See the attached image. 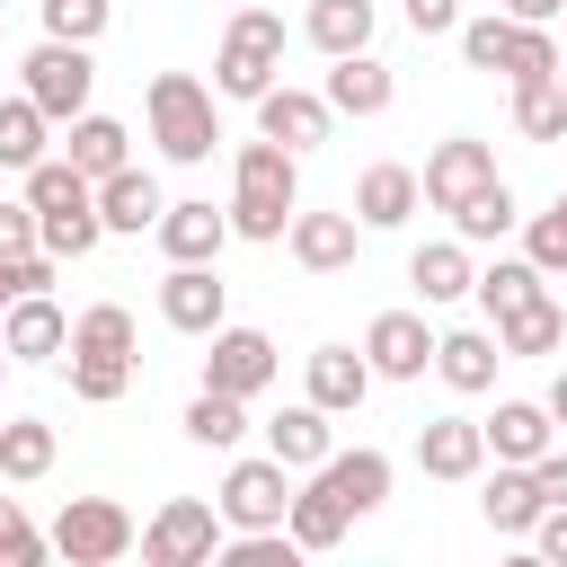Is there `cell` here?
<instances>
[{
  "mask_svg": "<svg viewBox=\"0 0 567 567\" xmlns=\"http://www.w3.org/2000/svg\"><path fill=\"white\" fill-rule=\"evenodd\" d=\"M18 89H27L53 124H71V115H89L97 62H89V44H71V35H35V44H27V62H18Z\"/></svg>",
  "mask_w": 567,
  "mask_h": 567,
  "instance_id": "cell-4",
  "label": "cell"
},
{
  "mask_svg": "<svg viewBox=\"0 0 567 567\" xmlns=\"http://www.w3.org/2000/svg\"><path fill=\"white\" fill-rule=\"evenodd\" d=\"M177 425H186V443H204V452H239V434H248V399H230V390H195Z\"/></svg>",
  "mask_w": 567,
  "mask_h": 567,
  "instance_id": "cell-31",
  "label": "cell"
},
{
  "mask_svg": "<svg viewBox=\"0 0 567 567\" xmlns=\"http://www.w3.org/2000/svg\"><path fill=\"white\" fill-rule=\"evenodd\" d=\"M221 523L230 532H275L284 514H292V470L275 461V452H248V461H230L221 470Z\"/></svg>",
  "mask_w": 567,
  "mask_h": 567,
  "instance_id": "cell-8",
  "label": "cell"
},
{
  "mask_svg": "<svg viewBox=\"0 0 567 567\" xmlns=\"http://www.w3.org/2000/svg\"><path fill=\"white\" fill-rule=\"evenodd\" d=\"M62 133H71V142H62V159H71L80 177H115V168L133 159V133H124L115 115H97V106H89V115H71Z\"/></svg>",
  "mask_w": 567,
  "mask_h": 567,
  "instance_id": "cell-27",
  "label": "cell"
},
{
  "mask_svg": "<svg viewBox=\"0 0 567 567\" xmlns=\"http://www.w3.org/2000/svg\"><path fill=\"white\" fill-rule=\"evenodd\" d=\"M532 487H540L549 505H567V452H558V443H549V452L532 461Z\"/></svg>",
  "mask_w": 567,
  "mask_h": 567,
  "instance_id": "cell-49",
  "label": "cell"
},
{
  "mask_svg": "<svg viewBox=\"0 0 567 567\" xmlns=\"http://www.w3.org/2000/svg\"><path fill=\"white\" fill-rule=\"evenodd\" d=\"M9 363H18V354H9V337H0V381H9Z\"/></svg>",
  "mask_w": 567,
  "mask_h": 567,
  "instance_id": "cell-53",
  "label": "cell"
},
{
  "mask_svg": "<svg viewBox=\"0 0 567 567\" xmlns=\"http://www.w3.org/2000/svg\"><path fill=\"white\" fill-rule=\"evenodd\" d=\"M496 9H505V18H523V27H549L567 0H496Z\"/></svg>",
  "mask_w": 567,
  "mask_h": 567,
  "instance_id": "cell-50",
  "label": "cell"
},
{
  "mask_svg": "<svg viewBox=\"0 0 567 567\" xmlns=\"http://www.w3.org/2000/svg\"><path fill=\"white\" fill-rule=\"evenodd\" d=\"M44 558H53V532H35L18 496H0V567H44Z\"/></svg>",
  "mask_w": 567,
  "mask_h": 567,
  "instance_id": "cell-44",
  "label": "cell"
},
{
  "mask_svg": "<svg viewBox=\"0 0 567 567\" xmlns=\"http://www.w3.org/2000/svg\"><path fill=\"white\" fill-rule=\"evenodd\" d=\"M514 221H523V213H514V186H505V177H487V186H478L470 204H452V230H461L470 248H487V239H505Z\"/></svg>",
  "mask_w": 567,
  "mask_h": 567,
  "instance_id": "cell-36",
  "label": "cell"
},
{
  "mask_svg": "<svg viewBox=\"0 0 567 567\" xmlns=\"http://www.w3.org/2000/svg\"><path fill=\"white\" fill-rule=\"evenodd\" d=\"M416 470L443 478V487H470L487 470V425L478 416H425L416 425Z\"/></svg>",
  "mask_w": 567,
  "mask_h": 567,
  "instance_id": "cell-11",
  "label": "cell"
},
{
  "mask_svg": "<svg viewBox=\"0 0 567 567\" xmlns=\"http://www.w3.org/2000/svg\"><path fill=\"white\" fill-rule=\"evenodd\" d=\"M558 62H567V53H558V35L514 18V35H505V62H496V71H505V80H549Z\"/></svg>",
  "mask_w": 567,
  "mask_h": 567,
  "instance_id": "cell-40",
  "label": "cell"
},
{
  "mask_svg": "<svg viewBox=\"0 0 567 567\" xmlns=\"http://www.w3.org/2000/svg\"><path fill=\"white\" fill-rule=\"evenodd\" d=\"M408 284H416V301L425 310H443V301H470V284H478V266H470V239L452 230V239H425L416 257H408Z\"/></svg>",
  "mask_w": 567,
  "mask_h": 567,
  "instance_id": "cell-25",
  "label": "cell"
},
{
  "mask_svg": "<svg viewBox=\"0 0 567 567\" xmlns=\"http://www.w3.org/2000/svg\"><path fill=\"white\" fill-rule=\"evenodd\" d=\"M496 363H505L496 328H443V337H434V372H443V381H452L461 399L496 390Z\"/></svg>",
  "mask_w": 567,
  "mask_h": 567,
  "instance_id": "cell-26",
  "label": "cell"
},
{
  "mask_svg": "<svg viewBox=\"0 0 567 567\" xmlns=\"http://www.w3.org/2000/svg\"><path fill=\"white\" fill-rule=\"evenodd\" d=\"M35 18H44V35L97 44V35H106V18H115V0H35Z\"/></svg>",
  "mask_w": 567,
  "mask_h": 567,
  "instance_id": "cell-43",
  "label": "cell"
},
{
  "mask_svg": "<svg viewBox=\"0 0 567 567\" xmlns=\"http://www.w3.org/2000/svg\"><path fill=\"white\" fill-rule=\"evenodd\" d=\"M549 416H558V425H567V372H558V381H549Z\"/></svg>",
  "mask_w": 567,
  "mask_h": 567,
  "instance_id": "cell-52",
  "label": "cell"
},
{
  "mask_svg": "<svg viewBox=\"0 0 567 567\" xmlns=\"http://www.w3.org/2000/svg\"><path fill=\"white\" fill-rule=\"evenodd\" d=\"M496 346H505V363H514V354H558V346H567V310L540 292V301H523L514 319H496Z\"/></svg>",
  "mask_w": 567,
  "mask_h": 567,
  "instance_id": "cell-32",
  "label": "cell"
},
{
  "mask_svg": "<svg viewBox=\"0 0 567 567\" xmlns=\"http://www.w3.org/2000/svg\"><path fill=\"white\" fill-rule=\"evenodd\" d=\"M266 452H275L284 470H319V461L337 452V416H328L319 399H292V408L266 416Z\"/></svg>",
  "mask_w": 567,
  "mask_h": 567,
  "instance_id": "cell-22",
  "label": "cell"
},
{
  "mask_svg": "<svg viewBox=\"0 0 567 567\" xmlns=\"http://www.w3.org/2000/svg\"><path fill=\"white\" fill-rule=\"evenodd\" d=\"M284 532H292L301 549H337V540L354 532V514H346V505H337V496L310 478V487H292V514H284Z\"/></svg>",
  "mask_w": 567,
  "mask_h": 567,
  "instance_id": "cell-33",
  "label": "cell"
},
{
  "mask_svg": "<svg viewBox=\"0 0 567 567\" xmlns=\"http://www.w3.org/2000/svg\"><path fill=\"white\" fill-rule=\"evenodd\" d=\"M408 27L416 35H461V0H408Z\"/></svg>",
  "mask_w": 567,
  "mask_h": 567,
  "instance_id": "cell-47",
  "label": "cell"
},
{
  "mask_svg": "<svg viewBox=\"0 0 567 567\" xmlns=\"http://www.w3.org/2000/svg\"><path fill=\"white\" fill-rule=\"evenodd\" d=\"M514 133L523 142H567V89L549 80H514Z\"/></svg>",
  "mask_w": 567,
  "mask_h": 567,
  "instance_id": "cell-34",
  "label": "cell"
},
{
  "mask_svg": "<svg viewBox=\"0 0 567 567\" xmlns=\"http://www.w3.org/2000/svg\"><path fill=\"white\" fill-rule=\"evenodd\" d=\"M328 124H337L328 89H292V80H275V89L257 97V133H266V142H284V151H319V142H328Z\"/></svg>",
  "mask_w": 567,
  "mask_h": 567,
  "instance_id": "cell-12",
  "label": "cell"
},
{
  "mask_svg": "<svg viewBox=\"0 0 567 567\" xmlns=\"http://www.w3.org/2000/svg\"><path fill=\"white\" fill-rule=\"evenodd\" d=\"M124 549H142V523H133L115 496H62V514H53V558H71V567H115Z\"/></svg>",
  "mask_w": 567,
  "mask_h": 567,
  "instance_id": "cell-5",
  "label": "cell"
},
{
  "mask_svg": "<svg viewBox=\"0 0 567 567\" xmlns=\"http://www.w3.org/2000/svg\"><path fill=\"white\" fill-rule=\"evenodd\" d=\"M372 18H381L372 0H310L301 9V35L337 62V53H372Z\"/></svg>",
  "mask_w": 567,
  "mask_h": 567,
  "instance_id": "cell-28",
  "label": "cell"
},
{
  "mask_svg": "<svg viewBox=\"0 0 567 567\" xmlns=\"http://www.w3.org/2000/svg\"><path fill=\"white\" fill-rule=\"evenodd\" d=\"M27 204L35 213H80V204H97V177H80L71 159H35L27 168Z\"/></svg>",
  "mask_w": 567,
  "mask_h": 567,
  "instance_id": "cell-37",
  "label": "cell"
},
{
  "mask_svg": "<svg viewBox=\"0 0 567 567\" xmlns=\"http://www.w3.org/2000/svg\"><path fill=\"white\" fill-rule=\"evenodd\" d=\"M363 354H372V381H425L434 372V328L425 310H381L363 328Z\"/></svg>",
  "mask_w": 567,
  "mask_h": 567,
  "instance_id": "cell-10",
  "label": "cell"
},
{
  "mask_svg": "<svg viewBox=\"0 0 567 567\" xmlns=\"http://www.w3.org/2000/svg\"><path fill=\"white\" fill-rule=\"evenodd\" d=\"M558 89H567V62H558Z\"/></svg>",
  "mask_w": 567,
  "mask_h": 567,
  "instance_id": "cell-54",
  "label": "cell"
},
{
  "mask_svg": "<svg viewBox=\"0 0 567 567\" xmlns=\"http://www.w3.org/2000/svg\"><path fill=\"white\" fill-rule=\"evenodd\" d=\"M221 505H204V496H168L151 523H142V567H213V549H221Z\"/></svg>",
  "mask_w": 567,
  "mask_h": 567,
  "instance_id": "cell-6",
  "label": "cell"
},
{
  "mask_svg": "<svg viewBox=\"0 0 567 567\" xmlns=\"http://www.w3.org/2000/svg\"><path fill=\"white\" fill-rule=\"evenodd\" d=\"M523 257H532L540 275H567V186L549 195V213L523 221Z\"/></svg>",
  "mask_w": 567,
  "mask_h": 567,
  "instance_id": "cell-42",
  "label": "cell"
},
{
  "mask_svg": "<svg viewBox=\"0 0 567 567\" xmlns=\"http://www.w3.org/2000/svg\"><path fill=\"white\" fill-rule=\"evenodd\" d=\"M416 204H425V186H416V168H399V159H372V168L354 177V221H363V230H408Z\"/></svg>",
  "mask_w": 567,
  "mask_h": 567,
  "instance_id": "cell-24",
  "label": "cell"
},
{
  "mask_svg": "<svg viewBox=\"0 0 567 567\" xmlns=\"http://www.w3.org/2000/svg\"><path fill=\"white\" fill-rule=\"evenodd\" d=\"M540 487H532V470L523 461H496V470H478V514H487V532H505V540H532V523H540Z\"/></svg>",
  "mask_w": 567,
  "mask_h": 567,
  "instance_id": "cell-23",
  "label": "cell"
},
{
  "mask_svg": "<svg viewBox=\"0 0 567 567\" xmlns=\"http://www.w3.org/2000/svg\"><path fill=\"white\" fill-rule=\"evenodd\" d=\"M62 372H71V399L89 408H115L133 390V354H62Z\"/></svg>",
  "mask_w": 567,
  "mask_h": 567,
  "instance_id": "cell-38",
  "label": "cell"
},
{
  "mask_svg": "<svg viewBox=\"0 0 567 567\" xmlns=\"http://www.w3.org/2000/svg\"><path fill=\"white\" fill-rule=\"evenodd\" d=\"M221 567H292L301 558V540L275 523V532H221V549H213Z\"/></svg>",
  "mask_w": 567,
  "mask_h": 567,
  "instance_id": "cell-41",
  "label": "cell"
},
{
  "mask_svg": "<svg viewBox=\"0 0 567 567\" xmlns=\"http://www.w3.org/2000/svg\"><path fill=\"white\" fill-rule=\"evenodd\" d=\"M18 301V257H0V310Z\"/></svg>",
  "mask_w": 567,
  "mask_h": 567,
  "instance_id": "cell-51",
  "label": "cell"
},
{
  "mask_svg": "<svg viewBox=\"0 0 567 567\" xmlns=\"http://www.w3.org/2000/svg\"><path fill=\"white\" fill-rule=\"evenodd\" d=\"M142 124H151L159 159H177V168H204V159H213V142H221L213 89H204L195 71H151V89H142Z\"/></svg>",
  "mask_w": 567,
  "mask_h": 567,
  "instance_id": "cell-3",
  "label": "cell"
},
{
  "mask_svg": "<svg viewBox=\"0 0 567 567\" xmlns=\"http://www.w3.org/2000/svg\"><path fill=\"white\" fill-rule=\"evenodd\" d=\"M487 177H496V151H487L478 133H443V142L425 151V177H416V186H425L434 213H452V204H470Z\"/></svg>",
  "mask_w": 567,
  "mask_h": 567,
  "instance_id": "cell-9",
  "label": "cell"
},
{
  "mask_svg": "<svg viewBox=\"0 0 567 567\" xmlns=\"http://www.w3.org/2000/svg\"><path fill=\"white\" fill-rule=\"evenodd\" d=\"M0 9H9V0H0Z\"/></svg>",
  "mask_w": 567,
  "mask_h": 567,
  "instance_id": "cell-55",
  "label": "cell"
},
{
  "mask_svg": "<svg viewBox=\"0 0 567 567\" xmlns=\"http://www.w3.org/2000/svg\"><path fill=\"white\" fill-rule=\"evenodd\" d=\"M44 142H53V115H44L27 89H18V97H0V168H18V177H27L35 159H53Z\"/></svg>",
  "mask_w": 567,
  "mask_h": 567,
  "instance_id": "cell-29",
  "label": "cell"
},
{
  "mask_svg": "<svg viewBox=\"0 0 567 567\" xmlns=\"http://www.w3.org/2000/svg\"><path fill=\"white\" fill-rule=\"evenodd\" d=\"M159 319H168L177 337H213V328L230 319V284H221L213 266H168V275H159Z\"/></svg>",
  "mask_w": 567,
  "mask_h": 567,
  "instance_id": "cell-14",
  "label": "cell"
},
{
  "mask_svg": "<svg viewBox=\"0 0 567 567\" xmlns=\"http://www.w3.org/2000/svg\"><path fill=\"white\" fill-rule=\"evenodd\" d=\"M53 452H62V443H53V425H44V416H9V425H0V478H18V487H27V478H44V470H53Z\"/></svg>",
  "mask_w": 567,
  "mask_h": 567,
  "instance_id": "cell-35",
  "label": "cell"
},
{
  "mask_svg": "<svg viewBox=\"0 0 567 567\" xmlns=\"http://www.w3.org/2000/svg\"><path fill=\"white\" fill-rule=\"evenodd\" d=\"M310 478H319V487H328V496H337V505L363 523V514H381V505H390V478H399V470H390V452L354 443V452H328Z\"/></svg>",
  "mask_w": 567,
  "mask_h": 567,
  "instance_id": "cell-17",
  "label": "cell"
},
{
  "mask_svg": "<svg viewBox=\"0 0 567 567\" xmlns=\"http://www.w3.org/2000/svg\"><path fill=\"white\" fill-rule=\"evenodd\" d=\"M505 35H514V18H505V9L461 18V62H470V71H496V62H505Z\"/></svg>",
  "mask_w": 567,
  "mask_h": 567,
  "instance_id": "cell-45",
  "label": "cell"
},
{
  "mask_svg": "<svg viewBox=\"0 0 567 567\" xmlns=\"http://www.w3.org/2000/svg\"><path fill=\"white\" fill-rule=\"evenodd\" d=\"M478 425H487V461H523V470L558 443L549 399H496V416H478Z\"/></svg>",
  "mask_w": 567,
  "mask_h": 567,
  "instance_id": "cell-21",
  "label": "cell"
},
{
  "mask_svg": "<svg viewBox=\"0 0 567 567\" xmlns=\"http://www.w3.org/2000/svg\"><path fill=\"white\" fill-rule=\"evenodd\" d=\"M284 248H292L301 275H346L354 248H363V221H354V204H346V213H292Z\"/></svg>",
  "mask_w": 567,
  "mask_h": 567,
  "instance_id": "cell-15",
  "label": "cell"
},
{
  "mask_svg": "<svg viewBox=\"0 0 567 567\" xmlns=\"http://www.w3.org/2000/svg\"><path fill=\"white\" fill-rule=\"evenodd\" d=\"M151 239H159V257H168V266H213L239 230H230V204L213 213L204 195H186V204H168V213H159V230H151Z\"/></svg>",
  "mask_w": 567,
  "mask_h": 567,
  "instance_id": "cell-13",
  "label": "cell"
},
{
  "mask_svg": "<svg viewBox=\"0 0 567 567\" xmlns=\"http://www.w3.org/2000/svg\"><path fill=\"white\" fill-rule=\"evenodd\" d=\"M97 213H106V239H142V230H159V213H168V195H159V177L151 168H115V177H97Z\"/></svg>",
  "mask_w": 567,
  "mask_h": 567,
  "instance_id": "cell-20",
  "label": "cell"
},
{
  "mask_svg": "<svg viewBox=\"0 0 567 567\" xmlns=\"http://www.w3.org/2000/svg\"><path fill=\"white\" fill-rule=\"evenodd\" d=\"M0 337H9L18 363H62V354H71V319H62L53 292H18V301L0 310Z\"/></svg>",
  "mask_w": 567,
  "mask_h": 567,
  "instance_id": "cell-19",
  "label": "cell"
},
{
  "mask_svg": "<svg viewBox=\"0 0 567 567\" xmlns=\"http://www.w3.org/2000/svg\"><path fill=\"white\" fill-rule=\"evenodd\" d=\"M275 372H284V354H275V337H266V328H239V319H221V328L204 337V390L266 399V390H275Z\"/></svg>",
  "mask_w": 567,
  "mask_h": 567,
  "instance_id": "cell-7",
  "label": "cell"
},
{
  "mask_svg": "<svg viewBox=\"0 0 567 567\" xmlns=\"http://www.w3.org/2000/svg\"><path fill=\"white\" fill-rule=\"evenodd\" d=\"M301 399H319L328 416H354V408L372 399V354H363V346H310Z\"/></svg>",
  "mask_w": 567,
  "mask_h": 567,
  "instance_id": "cell-16",
  "label": "cell"
},
{
  "mask_svg": "<svg viewBox=\"0 0 567 567\" xmlns=\"http://www.w3.org/2000/svg\"><path fill=\"white\" fill-rule=\"evenodd\" d=\"M71 354H133V310L124 301H89L71 319Z\"/></svg>",
  "mask_w": 567,
  "mask_h": 567,
  "instance_id": "cell-39",
  "label": "cell"
},
{
  "mask_svg": "<svg viewBox=\"0 0 567 567\" xmlns=\"http://www.w3.org/2000/svg\"><path fill=\"white\" fill-rule=\"evenodd\" d=\"M292 213H301V151H284L266 133L239 142V159H230V230L257 239V248H275L292 230Z\"/></svg>",
  "mask_w": 567,
  "mask_h": 567,
  "instance_id": "cell-1",
  "label": "cell"
},
{
  "mask_svg": "<svg viewBox=\"0 0 567 567\" xmlns=\"http://www.w3.org/2000/svg\"><path fill=\"white\" fill-rule=\"evenodd\" d=\"M44 248V221H35V204L18 195V204H0V257H35Z\"/></svg>",
  "mask_w": 567,
  "mask_h": 567,
  "instance_id": "cell-46",
  "label": "cell"
},
{
  "mask_svg": "<svg viewBox=\"0 0 567 567\" xmlns=\"http://www.w3.org/2000/svg\"><path fill=\"white\" fill-rule=\"evenodd\" d=\"M319 89H328V106H337V115L372 124V115H390V97H399V71H390L381 53H337Z\"/></svg>",
  "mask_w": 567,
  "mask_h": 567,
  "instance_id": "cell-18",
  "label": "cell"
},
{
  "mask_svg": "<svg viewBox=\"0 0 567 567\" xmlns=\"http://www.w3.org/2000/svg\"><path fill=\"white\" fill-rule=\"evenodd\" d=\"M532 549H540L549 567H567V505H540V523H532Z\"/></svg>",
  "mask_w": 567,
  "mask_h": 567,
  "instance_id": "cell-48",
  "label": "cell"
},
{
  "mask_svg": "<svg viewBox=\"0 0 567 567\" xmlns=\"http://www.w3.org/2000/svg\"><path fill=\"white\" fill-rule=\"evenodd\" d=\"M470 292H478V310H487V319H514L523 301H540V292H549V275H540L532 257H496V266H478V284H470Z\"/></svg>",
  "mask_w": 567,
  "mask_h": 567,
  "instance_id": "cell-30",
  "label": "cell"
},
{
  "mask_svg": "<svg viewBox=\"0 0 567 567\" xmlns=\"http://www.w3.org/2000/svg\"><path fill=\"white\" fill-rule=\"evenodd\" d=\"M284 80V9L275 0H239L230 27H221V53H213V97H266Z\"/></svg>",
  "mask_w": 567,
  "mask_h": 567,
  "instance_id": "cell-2",
  "label": "cell"
}]
</instances>
